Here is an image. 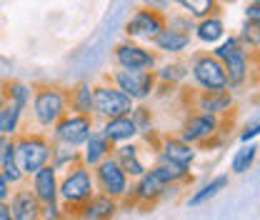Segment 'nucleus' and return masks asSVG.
<instances>
[{"label": "nucleus", "instance_id": "obj_1", "mask_svg": "<svg viewBox=\"0 0 260 220\" xmlns=\"http://www.w3.org/2000/svg\"><path fill=\"white\" fill-rule=\"evenodd\" d=\"M28 108L32 128L48 133L68 113V88L58 83H32Z\"/></svg>", "mask_w": 260, "mask_h": 220}, {"label": "nucleus", "instance_id": "obj_2", "mask_svg": "<svg viewBox=\"0 0 260 220\" xmlns=\"http://www.w3.org/2000/svg\"><path fill=\"white\" fill-rule=\"evenodd\" d=\"M95 193V183H93V170L83 163L73 165L60 173L58 178V200L63 205L68 220L75 218V210Z\"/></svg>", "mask_w": 260, "mask_h": 220}, {"label": "nucleus", "instance_id": "obj_3", "mask_svg": "<svg viewBox=\"0 0 260 220\" xmlns=\"http://www.w3.org/2000/svg\"><path fill=\"white\" fill-rule=\"evenodd\" d=\"M13 145H15V160H18L25 180L30 178L35 170H40L43 165L50 163L53 140L43 130H20L13 138Z\"/></svg>", "mask_w": 260, "mask_h": 220}, {"label": "nucleus", "instance_id": "obj_4", "mask_svg": "<svg viewBox=\"0 0 260 220\" xmlns=\"http://www.w3.org/2000/svg\"><path fill=\"white\" fill-rule=\"evenodd\" d=\"M220 128H223V118L218 115H210V113H200V110H188L183 123L178 128V138L195 145L198 150H208L213 145H218V135H220Z\"/></svg>", "mask_w": 260, "mask_h": 220}, {"label": "nucleus", "instance_id": "obj_5", "mask_svg": "<svg viewBox=\"0 0 260 220\" xmlns=\"http://www.w3.org/2000/svg\"><path fill=\"white\" fill-rule=\"evenodd\" d=\"M188 78L195 90H228L223 63L210 50H193L188 58Z\"/></svg>", "mask_w": 260, "mask_h": 220}, {"label": "nucleus", "instance_id": "obj_6", "mask_svg": "<svg viewBox=\"0 0 260 220\" xmlns=\"http://www.w3.org/2000/svg\"><path fill=\"white\" fill-rule=\"evenodd\" d=\"M133 108H135V100L123 93L118 85H113L105 75L98 83H93V113H95V120L130 115Z\"/></svg>", "mask_w": 260, "mask_h": 220}, {"label": "nucleus", "instance_id": "obj_7", "mask_svg": "<svg viewBox=\"0 0 260 220\" xmlns=\"http://www.w3.org/2000/svg\"><path fill=\"white\" fill-rule=\"evenodd\" d=\"M98 120L93 115H80V113H65L63 118L55 123V125L48 130L50 140L55 145H65V148H75L80 150L83 143L88 140V135L95 130Z\"/></svg>", "mask_w": 260, "mask_h": 220}, {"label": "nucleus", "instance_id": "obj_8", "mask_svg": "<svg viewBox=\"0 0 260 220\" xmlns=\"http://www.w3.org/2000/svg\"><path fill=\"white\" fill-rule=\"evenodd\" d=\"M105 78L118 85L125 95H130L135 103H148L153 100L158 80H155V70H125V68H115L110 73H105Z\"/></svg>", "mask_w": 260, "mask_h": 220}, {"label": "nucleus", "instance_id": "obj_9", "mask_svg": "<svg viewBox=\"0 0 260 220\" xmlns=\"http://www.w3.org/2000/svg\"><path fill=\"white\" fill-rule=\"evenodd\" d=\"M255 55L258 53H253L250 48H245L240 43L233 53H228L225 58L220 60L223 70H225V80L230 93H240V90H245L253 83V78H255Z\"/></svg>", "mask_w": 260, "mask_h": 220}, {"label": "nucleus", "instance_id": "obj_10", "mask_svg": "<svg viewBox=\"0 0 260 220\" xmlns=\"http://www.w3.org/2000/svg\"><path fill=\"white\" fill-rule=\"evenodd\" d=\"M162 28H165V13L150 10L145 5H138L130 13V18L123 30H125V38H130V40L143 43V45H150L160 35Z\"/></svg>", "mask_w": 260, "mask_h": 220}, {"label": "nucleus", "instance_id": "obj_11", "mask_svg": "<svg viewBox=\"0 0 260 220\" xmlns=\"http://www.w3.org/2000/svg\"><path fill=\"white\" fill-rule=\"evenodd\" d=\"M113 63L115 68H125V70H155V65L160 63V55L150 45L123 38L113 48Z\"/></svg>", "mask_w": 260, "mask_h": 220}, {"label": "nucleus", "instance_id": "obj_12", "mask_svg": "<svg viewBox=\"0 0 260 220\" xmlns=\"http://www.w3.org/2000/svg\"><path fill=\"white\" fill-rule=\"evenodd\" d=\"M93 170V183L95 190L103 195H110L115 200H123L130 190V178L123 173V168L118 165V160L113 155H108L105 160H100Z\"/></svg>", "mask_w": 260, "mask_h": 220}, {"label": "nucleus", "instance_id": "obj_13", "mask_svg": "<svg viewBox=\"0 0 260 220\" xmlns=\"http://www.w3.org/2000/svg\"><path fill=\"white\" fill-rule=\"evenodd\" d=\"M173 188H175V185H162L150 170H145L140 178H135V183H130L128 195L120 200V208H123V205L150 208V205H155L158 200H162L165 195H170V190Z\"/></svg>", "mask_w": 260, "mask_h": 220}, {"label": "nucleus", "instance_id": "obj_14", "mask_svg": "<svg viewBox=\"0 0 260 220\" xmlns=\"http://www.w3.org/2000/svg\"><path fill=\"white\" fill-rule=\"evenodd\" d=\"M188 103H190V110L225 118L235 108V93H230V90H193L188 95Z\"/></svg>", "mask_w": 260, "mask_h": 220}, {"label": "nucleus", "instance_id": "obj_15", "mask_svg": "<svg viewBox=\"0 0 260 220\" xmlns=\"http://www.w3.org/2000/svg\"><path fill=\"white\" fill-rule=\"evenodd\" d=\"M120 213V200L103 195V193H93L78 210H75V220H113Z\"/></svg>", "mask_w": 260, "mask_h": 220}, {"label": "nucleus", "instance_id": "obj_16", "mask_svg": "<svg viewBox=\"0 0 260 220\" xmlns=\"http://www.w3.org/2000/svg\"><path fill=\"white\" fill-rule=\"evenodd\" d=\"M155 158L178 163V165H193L195 158H198V148L180 140L178 135H160L158 148H155Z\"/></svg>", "mask_w": 260, "mask_h": 220}, {"label": "nucleus", "instance_id": "obj_17", "mask_svg": "<svg viewBox=\"0 0 260 220\" xmlns=\"http://www.w3.org/2000/svg\"><path fill=\"white\" fill-rule=\"evenodd\" d=\"M8 208L13 220H40V200L32 195V190L25 183L10 190Z\"/></svg>", "mask_w": 260, "mask_h": 220}, {"label": "nucleus", "instance_id": "obj_18", "mask_svg": "<svg viewBox=\"0 0 260 220\" xmlns=\"http://www.w3.org/2000/svg\"><path fill=\"white\" fill-rule=\"evenodd\" d=\"M193 45V35H185V33H178L173 28H162L160 35L150 43V48L158 53V55H165V58H180L190 50Z\"/></svg>", "mask_w": 260, "mask_h": 220}, {"label": "nucleus", "instance_id": "obj_19", "mask_svg": "<svg viewBox=\"0 0 260 220\" xmlns=\"http://www.w3.org/2000/svg\"><path fill=\"white\" fill-rule=\"evenodd\" d=\"M140 150H143V145H140L138 140L120 143V145H115V148H113V158L118 160V165L123 168V173L128 175L130 180L140 178V175L148 170V163L140 158Z\"/></svg>", "mask_w": 260, "mask_h": 220}, {"label": "nucleus", "instance_id": "obj_20", "mask_svg": "<svg viewBox=\"0 0 260 220\" xmlns=\"http://www.w3.org/2000/svg\"><path fill=\"white\" fill-rule=\"evenodd\" d=\"M58 178H60V173L48 163V165H43L40 170H35L30 178V185L28 188L32 190V195L40 200V205L43 203H53V200H58Z\"/></svg>", "mask_w": 260, "mask_h": 220}, {"label": "nucleus", "instance_id": "obj_21", "mask_svg": "<svg viewBox=\"0 0 260 220\" xmlns=\"http://www.w3.org/2000/svg\"><path fill=\"white\" fill-rule=\"evenodd\" d=\"M98 130L113 143V145H120V143H130V140H138V128L133 123L130 115H120V118H108V120H100Z\"/></svg>", "mask_w": 260, "mask_h": 220}, {"label": "nucleus", "instance_id": "obj_22", "mask_svg": "<svg viewBox=\"0 0 260 220\" xmlns=\"http://www.w3.org/2000/svg\"><path fill=\"white\" fill-rule=\"evenodd\" d=\"M113 148H115V145H113L95 125V130L88 135V140H85L83 148H80V163L88 165V168H95L100 160H105L108 155H113Z\"/></svg>", "mask_w": 260, "mask_h": 220}, {"label": "nucleus", "instance_id": "obj_23", "mask_svg": "<svg viewBox=\"0 0 260 220\" xmlns=\"http://www.w3.org/2000/svg\"><path fill=\"white\" fill-rule=\"evenodd\" d=\"M228 35L225 30V20H223V15L218 13V15H208V18H200V20H195V28H193V40H198L200 45H215V43H220L223 38Z\"/></svg>", "mask_w": 260, "mask_h": 220}, {"label": "nucleus", "instance_id": "obj_24", "mask_svg": "<svg viewBox=\"0 0 260 220\" xmlns=\"http://www.w3.org/2000/svg\"><path fill=\"white\" fill-rule=\"evenodd\" d=\"M148 170L160 180L162 185H183V183H190L193 175H190V165H178V163H170V160H158L153 165H148Z\"/></svg>", "mask_w": 260, "mask_h": 220}, {"label": "nucleus", "instance_id": "obj_25", "mask_svg": "<svg viewBox=\"0 0 260 220\" xmlns=\"http://www.w3.org/2000/svg\"><path fill=\"white\" fill-rule=\"evenodd\" d=\"M155 80L160 85H170V88H180L188 80V58H168L162 63L155 65Z\"/></svg>", "mask_w": 260, "mask_h": 220}, {"label": "nucleus", "instance_id": "obj_26", "mask_svg": "<svg viewBox=\"0 0 260 220\" xmlns=\"http://www.w3.org/2000/svg\"><path fill=\"white\" fill-rule=\"evenodd\" d=\"M68 110L95 118V113H93V83L90 80H78L75 85L68 88Z\"/></svg>", "mask_w": 260, "mask_h": 220}, {"label": "nucleus", "instance_id": "obj_27", "mask_svg": "<svg viewBox=\"0 0 260 220\" xmlns=\"http://www.w3.org/2000/svg\"><path fill=\"white\" fill-rule=\"evenodd\" d=\"M25 125V108H18L15 103H3L0 105V135L15 138Z\"/></svg>", "mask_w": 260, "mask_h": 220}, {"label": "nucleus", "instance_id": "obj_28", "mask_svg": "<svg viewBox=\"0 0 260 220\" xmlns=\"http://www.w3.org/2000/svg\"><path fill=\"white\" fill-rule=\"evenodd\" d=\"M230 183V175H215L213 180H208L205 185H200L198 190H193V195L188 198V208H198V205H205L208 200L218 198Z\"/></svg>", "mask_w": 260, "mask_h": 220}, {"label": "nucleus", "instance_id": "obj_29", "mask_svg": "<svg viewBox=\"0 0 260 220\" xmlns=\"http://www.w3.org/2000/svg\"><path fill=\"white\" fill-rule=\"evenodd\" d=\"M255 160H258V143L255 140L253 143H243L230 158V173L233 175H245L248 170H253Z\"/></svg>", "mask_w": 260, "mask_h": 220}, {"label": "nucleus", "instance_id": "obj_30", "mask_svg": "<svg viewBox=\"0 0 260 220\" xmlns=\"http://www.w3.org/2000/svg\"><path fill=\"white\" fill-rule=\"evenodd\" d=\"M173 5H178L185 15H190L193 20L208 18V15H218L223 8L215 0H173Z\"/></svg>", "mask_w": 260, "mask_h": 220}, {"label": "nucleus", "instance_id": "obj_31", "mask_svg": "<svg viewBox=\"0 0 260 220\" xmlns=\"http://www.w3.org/2000/svg\"><path fill=\"white\" fill-rule=\"evenodd\" d=\"M30 93L32 85L25 80H3V98L8 103H15L18 108H25L28 110V103H30Z\"/></svg>", "mask_w": 260, "mask_h": 220}, {"label": "nucleus", "instance_id": "obj_32", "mask_svg": "<svg viewBox=\"0 0 260 220\" xmlns=\"http://www.w3.org/2000/svg\"><path fill=\"white\" fill-rule=\"evenodd\" d=\"M130 118H133V123L138 128V138L155 130V113H153V108L148 103H135V108L130 110Z\"/></svg>", "mask_w": 260, "mask_h": 220}, {"label": "nucleus", "instance_id": "obj_33", "mask_svg": "<svg viewBox=\"0 0 260 220\" xmlns=\"http://www.w3.org/2000/svg\"><path fill=\"white\" fill-rule=\"evenodd\" d=\"M0 173H3V178H5L13 188L25 183V175H23V170H20L18 160H15V145H13V143H10V145H8V150H5L3 165H0Z\"/></svg>", "mask_w": 260, "mask_h": 220}, {"label": "nucleus", "instance_id": "obj_34", "mask_svg": "<svg viewBox=\"0 0 260 220\" xmlns=\"http://www.w3.org/2000/svg\"><path fill=\"white\" fill-rule=\"evenodd\" d=\"M78 163H80V150H75V148H65V145H55V143H53L50 165H53L58 173H63V170L73 168V165H78Z\"/></svg>", "mask_w": 260, "mask_h": 220}, {"label": "nucleus", "instance_id": "obj_35", "mask_svg": "<svg viewBox=\"0 0 260 220\" xmlns=\"http://www.w3.org/2000/svg\"><path fill=\"white\" fill-rule=\"evenodd\" d=\"M235 35H238V40H240L245 48H250L253 53H258V48H260V23L258 20H245L240 33H235Z\"/></svg>", "mask_w": 260, "mask_h": 220}, {"label": "nucleus", "instance_id": "obj_36", "mask_svg": "<svg viewBox=\"0 0 260 220\" xmlns=\"http://www.w3.org/2000/svg\"><path fill=\"white\" fill-rule=\"evenodd\" d=\"M165 25L173 28L178 33H185V35H193L195 20L190 15H185L183 10H173V13H165Z\"/></svg>", "mask_w": 260, "mask_h": 220}, {"label": "nucleus", "instance_id": "obj_37", "mask_svg": "<svg viewBox=\"0 0 260 220\" xmlns=\"http://www.w3.org/2000/svg\"><path fill=\"white\" fill-rule=\"evenodd\" d=\"M40 220H68L60 200H53V203H43L40 205Z\"/></svg>", "mask_w": 260, "mask_h": 220}, {"label": "nucleus", "instance_id": "obj_38", "mask_svg": "<svg viewBox=\"0 0 260 220\" xmlns=\"http://www.w3.org/2000/svg\"><path fill=\"white\" fill-rule=\"evenodd\" d=\"M258 135H260V123L258 118H253L240 130V143H253V140H258Z\"/></svg>", "mask_w": 260, "mask_h": 220}, {"label": "nucleus", "instance_id": "obj_39", "mask_svg": "<svg viewBox=\"0 0 260 220\" xmlns=\"http://www.w3.org/2000/svg\"><path fill=\"white\" fill-rule=\"evenodd\" d=\"M245 20H258L260 23V3L258 0L248 3V8H245Z\"/></svg>", "mask_w": 260, "mask_h": 220}, {"label": "nucleus", "instance_id": "obj_40", "mask_svg": "<svg viewBox=\"0 0 260 220\" xmlns=\"http://www.w3.org/2000/svg\"><path fill=\"white\" fill-rule=\"evenodd\" d=\"M140 5H145L150 10H160V13H168V8H170V3H165V0H140Z\"/></svg>", "mask_w": 260, "mask_h": 220}, {"label": "nucleus", "instance_id": "obj_41", "mask_svg": "<svg viewBox=\"0 0 260 220\" xmlns=\"http://www.w3.org/2000/svg\"><path fill=\"white\" fill-rule=\"evenodd\" d=\"M10 190H13V185L3 178V173H0V203H8V198H10Z\"/></svg>", "mask_w": 260, "mask_h": 220}, {"label": "nucleus", "instance_id": "obj_42", "mask_svg": "<svg viewBox=\"0 0 260 220\" xmlns=\"http://www.w3.org/2000/svg\"><path fill=\"white\" fill-rule=\"evenodd\" d=\"M13 143V138H8V135H0V165H3V158H5V150H8V145Z\"/></svg>", "mask_w": 260, "mask_h": 220}, {"label": "nucleus", "instance_id": "obj_43", "mask_svg": "<svg viewBox=\"0 0 260 220\" xmlns=\"http://www.w3.org/2000/svg\"><path fill=\"white\" fill-rule=\"evenodd\" d=\"M215 3H218V5L223 8V5H230V3H235V0H215Z\"/></svg>", "mask_w": 260, "mask_h": 220}, {"label": "nucleus", "instance_id": "obj_44", "mask_svg": "<svg viewBox=\"0 0 260 220\" xmlns=\"http://www.w3.org/2000/svg\"><path fill=\"white\" fill-rule=\"evenodd\" d=\"M5 103V98H3V80H0V105Z\"/></svg>", "mask_w": 260, "mask_h": 220}, {"label": "nucleus", "instance_id": "obj_45", "mask_svg": "<svg viewBox=\"0 0 260 220\" xmlns=\"http://www.w3.org/2000/svg\"><path fill=\"white\" fill-rule=\"evenodd\" d=\"M165 3H170V5H173V0H165Z\"/></svg>", "mask_w": 260, "mask_h": 220}]
</instances>
